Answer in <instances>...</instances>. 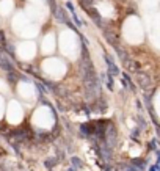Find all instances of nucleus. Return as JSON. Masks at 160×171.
Masks as SVG:
<instances>
[{
	"label": "nucleus",
	"instance_id": "4468645a",
	"mask_svg": "<svg viewBox=\"0 0 160 171\" xmlns=\"http://www.w3.org/2000/svg\"><path fill=\"white\" fill-rule=\"evenodd\" d=\"M3 50H7V52L11 55V58H14V46H13V44H7Z\"/></svg>",
	"mask_w": 160,
	"mask_h": 171
},
{
	"label": "nucleus",
	"instance_id": "4be33fe9",
	"mask_svg": "<svg viewBox=\"0 0 160 171\" xmlns=\"http://www.w3.org/2000/svg\"><path fill=\"white\" fill-rule=\"evenodd\" d=\"M149 171H159V165H152V167L149 168Z\"/></svg>",
	"mask_w": 160,
	"mask_h": 171
},
{
	"label": "nucleus",
	"instance_id": "5701e85b",
	"mask_svg": "<svg viewBox=\"0 0 160 171\" xmlns=\"http://www.w3.org/2000/svg\"><path fill=\"white\" fill-rule=\"evenodd\" d=\"M5 129H7V127H5V126H0V132H3Z\"/></svg>",
	"mask_w": 160,
	"mask_h": 171
},
{
	"label": "nucleus",
	"instance_id": "7ed1b4c3",
	"mask_svg": "<svg viewBox=\"0 0 160 171\" xmlns=\"http://www.w3.org/2000/svg\"><path fill=\"white\" fill-rule=\"evenodd\" d=\"M104 60H105V64H107V68H108V74L113 75V77H118L121 72H119V68L115 64L113 58L108 57V55H104Z\"/></svg>",
	"mask_w": 160,
	"mask_h": 171
},
{
	"label": "nucleus",
	"instance_id": "1a4fd4ad",
	"mask_svg": "<svg viewBox=\"0 0 160 171\" xmlns=\"http://www.w3.org/2000/svg\"><path fill=\"white\" fill-rule=\"evenodd\" d=\"M71 163H72V167H74L75 170L83 168V162H82V159L75 157V156H72V157H71Z\"/></svg>",
	"mask_w": 160,
	"mask_h": 171
},
{
	"label": "nucleus",
	"instance_id": "6ab92c4d",
	"mask_svg": "<svg viewBox=\"0 0 160 171\" xmlns=\"http://www.w3.org/2000/svg\"><path fill=\"white\" fill-rule=\"evenodd\" d=\"M138 135H140V130H138V129H135V130H132L130 138H132V140H138Z\"/></svg>",
	"mask_w": 160,
	"mask_h": 171
},
{
	"label": "nucleus",
	"instance_id": "423d86ee",
	"mask_svg": "<svg viewBox=\"0 0 160 171\" xmlns=\"http://www.w3.org/2000/svg\"><path fill=\"white\" fill-rule=\"evenodd\" d=\"M53 16H55V18H57L60 22H61V24H66V22L69 20L68 16H66V11H64L63 8H57V10H55V13H53Z\"/></svg>",
	"mask_w": 160,
	"mask_h": 171
},
{
	"label": "nucleus",
	"instance_id": "a211bd4d",
	"mask_svg": "<svg viewBox=\"0 0 160 171\" xmlns=\"http://www.w3.org/2000/svg\"><path fill=\"white\" fill-rule=\"evenodd\" d=\"M137 121H138V124H140V127H141V129H145V127H146V121L143 119V118L140 116V115L137 116Z\"/></svg>",
	"mask_w": 160,
	"mask_h": 171
},
{
	"label": "nucleus",
	"instance_id": "aec40b11",
	"mask_svg": "<svg viewBox=\"0 0 160 171\" xmlns=\"http://www.w3.org/2000/svg\"><path fill=\"white\" fill-rule=\"evenodd\" d=\"M149 148H151V151H156L157 149V140L156 138L149 141Z\"/></svg>",
	"mask_w": 160,
	"mask_h": 171
},
{
	"label": "nucleus",
	"instance_id": "ddd939ff",
	"mask_svg": "<svg viewBox=\"0 0 160 171\" xmlns=\"http://www.w3.org/2000/svg\"><path fill=\"white\" fill-rule=\"evenodd\" d=\"M5 46H7V38H5L3 31H0V50H3Z\"/></svg>",
	"mask_w": 160,
	"mask_h": 171
},
{
	"label": "nucleus",
	"instance_id": "0eeeda50",
	"mask_svg": "<svg viewBox=\"0 0 160 171\" xmlns=\"http://www.w3.org/2000/svg\"><path fill=\"white\" fill-rule=\"evenodd\" d=\"M101 79H105V82H107V88H108V90L110 91H112L113 90V86H115V77L113 75H110L108 72H102L101 74Z\"/></svg>",
	"mask_w": 160,
	"mask_h": 171
},
{
	"label": "nucleus",
	"instance_id": "412c9836",
	"mask_svg": "<svg viewBox=\"0 0 160 171\" xmlns=\"http://www.w3.org/2000/svg\"><path fill=\"white\" fill-rule=\"evenodd\" d=\"M66 8L69 10V13H71V11H74V5H72V2H68V3H66Z\"/></svg>",
	"mask_w": 160,
	"mask_h": 171
},
{
	"label": "nucleus",
	"instance_id": "dca6fc26",
	"mask_svg": "<svg viewBox=\"0 0 160 171\" xmlns=\"http://www.w3.org/2000/svg\"><path fill=\"white\" fill-rule=\"evenodd\" d=\"M35 86H36V90L39 91V94L42 96L44 93H47V88H44V85H41V83H35Z\"/></svg>",
	"mask_w": 160,
	"mask_h": 171
},
{
	"label": "nucleus",
	"instance_id": "f03ea898",
	"mask_svg": "<svg viewBox=\"0 0 160 171\" xmlns=\"http://www.w3.org/2000/svg\"><path fill=\"white\" fill-rule=\"evenodd\" d=\"M97 152H99V156H101L107 163L112 162V159H113V149H112V148H108L105 143H102V145L97 146Z\"/></svg>",
	"mask_w": 160,
	"mask_h": 171
},
{
	"label": "nucleus",
	"instance_id": "b1692460",
	"mask_svg": "<svg viewBox=\"0 0 160 171\" xmlns=\"http://www.w3.org/2000/svg\"><path fill=\"white\" fill-rule=\"evenodd\" d=\"M68 171H77V170H75V168H74V167H71V168H69V170H68Z\"/></svg>",
	"mask_w": 160,
	"mask_h": 171
},
{
	"label": "nucleus",
	"instance_id": "9b49d317",
	"mask_svg": "<svg viewBox=\"0 0 160 171\" xmlns=\"http://www.w3.org/2000/svg\"><path fill=\"white\" fill-rule=\"evenodd\" d=\"M7 79H8V82H11V83H16L18 79H19V75H18L16 71H13V72H7Z\"/></svg>",
	"mask_w": 160,
	"mask_h": 171
},
{
	"label": "nucleus",
	"instance_id": "f257e3e1",
	"mask_svg": "<svg viewBox=\"0 0 160 171\" xmlns=\"http://www.w3.org/2000/svg\"><path fill=\"white\" fill-rule=\"evenodd\" d=\"M135 79L138 82V85L143 88L145 91H149L152 88V79L148 72H143V71H135Z\"/></svg>",
	"mask_w": 160,
	"mask_h": 171
},
{
	"label": "nucleus",
	"instance_id": "f8f14e48",
	"mask_svg": "<svg viewBox=\"0 0 160 171\" xmlns=\"http://www.w3.org/2000/svg\"><path fill=\"white\" fill-rule=\"evenodd\" d=\"M96 0H80V5H82V8H90V7H93V3H94Z\"/></svg>",
	"mask_w": 160,
	"mask_h": 171
},
{
	"label": "nucleus",
	"instance_id": "2eb2a0df",
	"mask_svg": "<svg viewBox=\"0 0 160 171\" xmlns=\"http://www.w3.org/2000/svg\"><path fill=\"white\" fill-rule=\"evenodd\" d=\"M71 14H72V19H74V22H75V25H77V27H82V25H83V24H82V20L79 19V16L75 14V10H74V11H71Z\"/></svg>",
	"mask_w": 160,
	"mask_h": 171
},
{
	"label": "nucleus",
	"instance_id": "9d476101",
	"mask_svg": "<svg viewBox=\"0 0 160 171\" xmlns=\"http://www.w3.org/2000/svg\"><path fill=\"white\" fill-rule=\"evenodd\" d=\"M132 165L137 167V170H145L146 168V162L143 160V159H134V160H132Z\"/></svg>",
	"mask_w": 160,
	"mask_h": 171
},
{
	"label": "nucleus",
	"instance_id": "f3484780",
	"mask_svg": "<svg viewBox=\"0 0 160 171\" xmlns=\"http://www.w3.org/2000/svg\"><path fill=\"white\" fill-rule=\"evenodd\" d=\"M49 7H50V11L52 13H55V10H57V3H55V0H47Z\"/></svg>",
	"mask_w": 160,
	"mask_h": 171
},
{
	"label": "nucleus",
	"instance_id": "39448f33",
	"mask_svg": "<svg viewBox=\"0 0 160 171\" xmlns=\"http://www.w3.org/2000/svg\"><path fill=\"white\" fill-rule=\"evenodd\" d=\"M0 68H2L5 72H13V71H16L13 61H11L8 57H2V58H0Z\"/></svg>",
	"mask_w": 160,
	"mask_h": 171
},
{
	"label": "nucleus",
	"instance_id": "6e6552de",
	"mask_svg": "<svg viewBox=\"0 0 160 171\" xmlns=\"http://www.w3.org/2000/svg\"><path fill=\"white\" fill-rule=\"evenodd\" d=\"M55 165H58V159L57 157H49V159H46V162H44V167L46 168H53Z\"/></svg>",
	"mask_w": 160,
	"mask_h": 171
},
{
	"label": "nucleus",
	"instance_id": "20e7f679",
	"mask_svg": "<svg viewBox=\"0 0 160 171\" xmlns=\"http://www.w3.org/2000/svg\"><path fill=\"white\" fill-rule=\"evenodd\" d=\"M86 14L90 16V18L96 22V25H99V27H104V22H102V16L99 14V11L97 10H94L93 7H90V8H86Z\"/></svg>",
	"mask_w": 160,
	"mask_h": 171
}]
</instances>
